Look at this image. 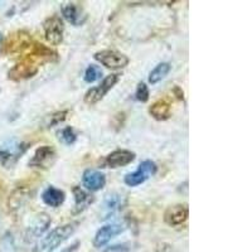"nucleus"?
Instances as JSON below:
<instances>
[{"label": "nucleus", "instance_id": "9b49d317", "mask_svg": "<svg viewBox=\"0 0 252 252\" xmlns=\"http://www.w3.org/2000/svg\"><path fill=\"white\" fill-rule=\"evenodd\" d=\"M135 153L130 152V150L126 149H118L115 152L110 153L105 160H103V165L106 168H111V169H115V168H120V166H125L127 164H130L131 161L135 160Z\"/></svg>", "mask_w": 252, "mask_h": 252}, {"label": "nucleus", "instance_id": "aec40b11", "mask_svg": "<svg viewBox=\"0 0 252 252\" xmlns=\"http://www.w3.org/2000/svg\"><path fill=\"white\" fill-rule=\"evenodd\" d=\"M58 139H60V141H62L63 144H66V145H72V144L76 141V139H77V134H76L73 127L66 126V127H63V129L58 132Z\"/></svg>", "mask_w": 252, "mask_h": 252}, {"label": "nucleus", "instance_id": "7ed1b4c3", "mask_svg": "<svg viewBox=\"0 0 252 252\" xmlns=\"http://www.w3.org/2000/svg\"><path fill=\"white\" fill-rule=\"evenodd\" d=\"M94 58L100 62L102 66L111 69H120L129 64L127 56L123 55L118 51H114V49H103V51L96 52Z\"/></svg>", "mask_w": 252, "mask_h": 252}, {"label": "nucleus", "instance_id": "393cba45", "mask_svg": "<svg viewBox=\"0 0 252 252\" xmlns=\"http://www.w3.org/2000/svg\"><path fill=\"white\" fill-rule=\"evenodd\" d=\"M13 157H15L12 153L5 152V150H0V165H6L9 161H12Z\"/></svg>", "mask_w": 252, "mask_h": 252}, {"label": "nucleus", "instance_id": "0eeeda50", "mask_svg": "<svg viewBox=\"0 0 252 252\" xmlns=\"http://www.w3.org/2000/svg\"><path fill=\"white\" fill-rule=\"evenodd\" d=\"M43 29L44 37L48 43H51L52 46H58L62 43L64 26L60 17L53 15V17L46 19V22L43 23Z\"/></svg>", "mask_w": 252, "mask_h": 252}, {"label": "nucleus", "instance_id": "4468645a", "mask_svg": "<svg viewBox=\"0 0 252 252\" xmlns=\"http://www.w3.org/2000/svg\"><path fill=\"white\" fill-rule=\"evenodd\" d=\"M82 183L83 186L86 187L87 190H91V192H96V190H100L105 187L106 184V177L105 174L98 170L94 169H87L85 170L82 175Z\"/></svg>", "mask_w": 252, "mask_h": 252}, {"label": "nucleus", "instance_id": "f257e3e1", "mask_svg": "<svg viewBox=\"0 0 252 252\" xmlns=\"http://www.w3.org/2000/svg\"><path fill=\"white\" fill-rule=\"evenodd\" d=\"M76 231V223H66L57 227L48 233L46 237L40 238L37 242L33 252H53L66 242Z\"/></svg>", "mask_w": 252, "mask_h": 252}, {"label": "nucleus", "instance_id": "b1692460", "mask_svg": "<svg viewBox=\"0 0 252 252\" xmlns=\"http://www.w3.org/2000/svg\"><path fill=\"white\" fill-rule=\"evenodd\" d=\"M130 250V246L127 244H121V245H114V246L107 247L103 252H127Z\"/></svg>", "mask_w": 252, "mask_h": 252}, {"label": "nucleus", "instance_id": "a211bd4d", "mask_svg": "<svg viewBox=\"0 0 252 252\" xmlns=\"http://www.w3.org/2000/svg\"><path fill=\"white\" fill-rule=\"evenodd\" d=\"M28 194H27L26 189L18 188L17 190H14L10 198H9V209L12 212H17L19 209L24 208L27 201H28Z\"/></svg>", "mask_w": 252, "mask_h": 252}, {"label": "nucleus", "instance_id": "20e7f679", "mask_svg": "<svg viewBox=\"0 0 252 252\" xmlns=\"http://www.w3.org/2000/svg\"><path fill=\"white\" fill-rule=\"evenodd\" d=\"M158 170V166L154 161L152 160H145L139 165V168L135 172L126 174L125 182L126 186L129 187H138L146 182L152 175H154Z\"/></svg>", "mask_w": 252, "mask_h": 252}, {"label": "nucleus", "instance_id": "f8f14e48", "mask_svg": "<svg viewBox=\"0 0 252 252\" xmlns=\"http://www.w3.org/2000/svg\"><path fill=\"white\" fill-rule=\"evenodd\" d=\"M189 209L186 204H174L166 208L164 212V220L166 224L172 227L181 226L188 220Z\"/></svg>", "mask_w": 252, "mask_h": 252}, {"label": "nucleus", "instance_id": "6ab92c4d", "mask_svg": "<svg viewBox=\"0 0 252 252\" xmlns=\"http://www.w3.org/2000/svg\"><path fill=\"white\" fill-rule=\"evenodd\" d=\"M172 69V66H170V63L168 62H163V63H159L152 72H150L149 75V82L152 85H155L158 83L159 81H161L163 78H165V76L168 75Z\"/></svg>", "mask_w": 252, "mask_h": 252}, {"label": "nucleus", "instance_id": "6e6552de", "mask_svg": "<svg viewBox=\"0 0 252 252\" xmlns=\"http://www.w3.org/2000/svg\"><path fill=\"white\" fill-rule=\"evenodd\" d=\"M56 161V150L52 146L44 145L35 150L34 155L29 160V166L39 168V169H48Z\"/></svg>", "mask_w": 252, "mask_h": 252}, {"label": "nucleus", "instance_id": "9d476101", "mask_svg": "<svg viewBox=\"0 0 252 252\" xmlns=\"http://www.w3.org/2000/svg\"><path fill=\"white\" fill-rule=\"evenodd\" d=\"M49 224H51V218L46 213H40L37 217L33 220L31 224L28 226L26 231V241L27 242H32L40 237L48 229Z\"/></svg>", "mask_w": 252, "mask_h": 252}, {"label": "nucleus", "instance_id": "f3484780", "mask_svg": "<svg viewBox=\"0 0 252 252\" xmlns=\"http://www.w3.org/2000/svg\"><path fill=\"white\" fill-rule=\"evenodd\" d=\"M150 115L155 120H166L170 116V105L165 100H158L154 102L149 109Z\"/></svg>", "mask_w": 252, "mask_h": 252}, {"label": "nucleus", "instance_id": "39448f33", "mask_svg": "<svg viewBox=\"0 0 252 252\" xmlns=\"http://www.w3.org/2000/svg\"><path fill=\"white\" fill-rule=\"evenodd\" d=\"M119 80H120V76L119 75H110L107 76V77H105L98 86L94 87V89L89 90V91L86 92L85 98H83L85 102L89 103V105L97 103L98 101H101L105 96H106L107 92L119 82Z\"/></svg>", "mask_w": 252, "mask_h": 252}, {"label": "nucleus", "instance_id": "1a4fd4ad", "mask_svg": "<svg viewBox=\"0 0 252 252\" xmlns=\"http://www.w3.org/2000/svg\"><path fill=\"white\" fill-rule=\"evenodd\" d=\"M34 58L29 56L27 60H24L23 62L18 63L17 66L13 67L10 71H9V78H12L14 81H20L26 80V78L33 77L38 72V66L35 64Z\"/></svg>", "mask_w": 252, "mask_h": 252}, {"label": "nucleus", "instance_id": "dca6fc26", "mask_svg": "<svg viewBox=\"0 0 252 252\" xmlns=\"http://www.w3.org/2000/svg\"><path fill=\"white\" fill-rule=\"evenodd\" d=\"M73 195H75V209H73V213L83 212L94 201V195L85 192L83 189H81V187H75L73 188Z\"/></svg>", "mask_w": 252, "mask_h": 252}, {"label": "nucleus", "instance_id": "4be33fe9", "mask_svg": "<svg viewBox=\"0 0 252 252\" xmlns=\"http://www.w3.org/2000/svg\"><path fill=\"white\" fill-rule=\"evenodd\" d=\"M135 96H136V100L140 101V102H146L149 100V89L144 82H140L136 87V92H135Z\"/></svg>", "mask_w": 252, "mask_h": 252}, {"label": "nucleus", "instance_id": "423d86ee", "mask_svg": "<svg viewBox=\"0 0 252 252\" xmlns=\"http://www.w3.org/2000/svg\"><path fill=\"white\" fill-rule=\"evenodd\" d=\"M126 227H127V224L125 222H115V223H110L101 227L97 232H96V235H94V246L97 247V249L103 247L105 245L109 244L112 238L120 235L121 232H124Z\"/></svg>", "mask_w": 252, "mask_h": 252}, {"label": "nucleus", "instance_id": "412c9836", "mask_svg": "<svg viewBox=\"0 0 252 252\" xmlns=\"http://www.w3.org/2000/svg\"><path fill=\"white\" fill-rule=\"evenodd\" d=\"M101 76H102V71L98 66H94V64H91V66L87 67L86 72H85V81L87 83L96 82L97 80H100Z\"/></svg>", "mask_w": 252, "mask_h": 252}, {"label": "nucleus", "instance_id": "f03ea898", "mask_svg": "<svg viewBox=\"0 0 252 252\" xmlns=\"http://www.w3.org/2000/svg\"><path fill=\"white\" fill-rule=\"evenodd\" d=\"M126 206V197L123 193L112 192L106 195L100 211V218L102 220H110L115 217L119 212L123 211L124 207Z\"/></svg>", "mask_w": 252, "mask_h": 252}, {"label": "nucleus", "instance_id": "ddd939ff", "mask_svg": "<svg viewBox=\"0 0 252 252\" xmlns=\"http://www.w3.org/2000/svg\"><path fill=\"white\" fill-rule=\"evenodd\" d=\"M62 14L67 22L75 27H81L85 24L87 19L86 13L83 12V9L78 6L77 4H64L62 6Z\"/></svg>", "mask_w": 252, "mask_h": 252}, {"label": "nucleus", "instance_id": "a878e982", "mask_svg": "<svg viewBox=\"0 0 252 252\" xmlns=\"http://www.w3.org/2000/svg\"><path fill=\"white\" fill-rule=\"evenodd\" d=\"M0 39H1V37H0Z\"/></svg>", "mask_w": 252, "mask_h": 252}, {"label": "nucleus", "instance_id": "5701e85b", "mask_svg": "<svg viewBox=\"0 0 252 252\" xmlns=\"http://www.w3.org/2000/svg\"><path fill=\"white\" fill-rule=\"evenodd\" d=\"M69 114L68 110H64V111H58L56 112V114H53L51 116V120H49L48 123V127H52V126L55 125H58V124H61L62 121L66 120L67 115Z\"/></svg>", "mask_w": 252, "mask_h": 252}, {"label": "nucleus", "instance_id": "2eb2a0df", "mask_svg": "<svg viewBox=\"0 0 252 252\" xmlns=\"http://www.w3.org/2000/svg\"><path fill=\"white\" fill-rule=\"evenodd\" d=\"M66 199V194L63 190L57 189L56 187L51 186L47 189H44V192L42 193V201L49 207H53V208H57L61 204H63Z\"/></svg>", "mask_w": 252, "mask_h": 252}]
</instances>
